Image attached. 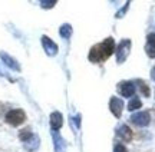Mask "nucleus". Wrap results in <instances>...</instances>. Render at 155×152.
Instances as JSON below:
<instances>
[{
  "mask_svg": "<svg viewBox=\"0 0 155 152\" xmlns=\"http://www.w3.org/2000/svg\"><path fill=\"white\" fill-rule=\"evenodd\" d=\"M114 52H115V40H114V37H106L99 45H95L91 47L88 57L91 62L101 63L106 60Z\"/></svg>",
  "mask_w": 155,
  "mask_h": 152,
  "instance_id": "obj_1",
  "label": "nucleus"
},
{
  "mask_svg": "<svg viewBox=\"0 0 155 152\" xmlns=\"http://www.w3.org/2000/svg\"><path fill=\"white\" fill-rule=\"evenodd\" d=\"M131 46H132V42H131V39H122L121 42H119V45L115 47L116 62L119 63V65H122V63L127 60V57L129 56Z\"/></svg>",
  "mask_w": 155,
  "mask_h": 152,
  "instance_id": "obj_2",
  "label": "nucleus"
},
{
  "mask_svg": "<svg viewBox=\"0 0 155 152\" xmlns=\"http://www.w3.org/2000/svg\"><path fill=\"white\" fill-rule=\"evenodd\" d=\"M6 122L12 126H19L26 121V113L23 112L22 109H13L6 113Z\"/></svg>",
  "mask_w": 155,
  "mask_h": 152,
  "instance_id": "obj_3",
  "label": "nucleus"
},
{
  "mask_svg": "<svg viewBox=\"0 0 155 152\" xmlns=\"http://www.w3.org/2000/svg\"><path fill=\"white\" fill-rule=\"evenodd\" d=\"M116 89H118V93L124 98H132L135 95V90H137V85H135V82H131V80H122L118 83Z\"/></svg>",
  "mask_w": 155,
  "mask_h": 152,
  "instance_id": "obj_4",
  "label": "nucleus"
},
{
  "mask_svg": "<svg viewBox=\"0 0 155 152\" xmlns=\"http://www.w3.org/2000/svg\"><path fill=\"white\" fill-rule=\"evenodd\" d=\"M42 46H43V50H45V53H46L48 56H56V55H58V52H59L58 45L50 39L49 36H46V34L42 36Z\"/></svg>",
  "mask_w": 155,
  "mask_h": 152,
  "instance_id": "obj_5",
  "label": "nucleus"
},
{
  "mask_svg": "<svg viewBox=\"0 0 155 152\" xmlns=\"http://www.w3.org/2000/svg\"><path fill=\"white\" fill-rule=\"evenodd\" d=\"M131 122L134 125H137V126H147V125H150L151 122V116L148 112H137V113H132V116H131Z\"/></svg>",
  "mask_w": 155,
  "mask_h": 152,
  "instance_id": "obj_6",
  "label": "nucleus"
},
{
  "mask_svg": "<svg viewBox=\"0 0 155 152\" xmlns=\"http://www.w3.org/2000/svg\"><path fill=\"white\" fill-rule=\"evenodd\" d=\"M124 106H125V105H124V101L119 99V98L112 96L111 99H109V111L114 113V116H116V118H121Z\"/></svg>",
  "mask_w": 155,
  "mask_h": 152,
  "instance_id": "obj_7",
  "label": "nucleus"
},
{
  "mask_svg": "<svg viewBox=\"0 0 155 152\" xmlns=\"http://www.w3.org/2000/svg\"><path fill=\"white\" fill-rule=\"evenodd\" d=\"M0 59L3 60V63H5L7 68L13 69V70H16V72H20V65H19V62H17L15 57H12L9 53L0 52Z\"/></svg>",
  "mask_w": 155,
  "mask_h": 152,
  "instance_id": "obj_8",
  "label": "nucleus"
},
{
  "mask_svg": "<svg viewBox=\"0 0 155 152\" xmlns=\"http://www.w3.org/2000/svg\"><path fill=\"white\" fill-rule=\"evenodd\" d=\"M52 138H53V145L56 152H66V142L59 135L58 131H52Z\"/></svg>",
  "mask_w": 155,
  "mask_h": 152,
  "instance_id": "obj_9",
  "label": "nucleus"
},
{
  "mask_svg": "<svg viewBox=\"0 0 155 152\" xmlns=\"http://www.w3.org/2000/svg\"><path fill=\"white\" fill-rule=\"evenodd\" d=\"M63 126V116L61 112H52L50 113V128L52 131H59Z\"/></svg>",
  "mask_w": 155,
  "mask_h": 152,
  "instance_id": "obj_10",
  "label": "nucleus"
},
{
  "mask_svg": "<svg viewBox=\"0 0 155 152\" xmlns=\"http://www.w3.org/2000/svg\"><path fill=\"white\" fill-rule=\"evenodd\" d=\"M116 134H118V136L121 138L122 141H125V142H129L132 139V131L129 129L128 125H121V126H118Z\"/></svg>",
  "mask_w": 155,
  "mask_h": 152,
  "instance_id": "obj_11",
  "label": "nucleus"
},
{
  "mask_svg": "<svg viewBox=\"0 0 155 152\" xmlns=\"http://www.w3.org/2000/svg\"><path fill=\"white\" fill-rule=\"evenodd\" d=\"M145 52L150 57H155V33H150L147 36V46H145Z\"/></svg>",
  "mask_w": 155,
  "mask_h": 152,
  "instance_id": "obj_12",
  "label": "nucleus"
},
{
  "mask_svg": "<svg viewBox=\"0 0 155 152\" xmlns=\"http://www.w3.org/2000/svg\"><path fill=\"white\" fill-rule=\"evenodd\" d=\"M39 147V136L33 135L29 138L28 141H25V148L28 149V151H35V149H38Z\"/></svg>",
  "mask_w": 155,
  "mask_h": 152,
  "instance_id": "obj_13",
  "label": "nucleus"
},
{
  "mask_svg": "<svg viewBox=\"0 0 155 152\" xmlns=\"http://www.w3.org/2000/svg\"><path fill=\"white\" fill-rule=\"evenodd\" d=\"M72 32H73V29L69 23H65V24H62L61 27H59V34H61L63 39H69L72 36Z\"/></svg>",
  "mask_w": 155,
  "mask_h": 152,
  "instance_id": "obj_14",
  "label": "nucleus"
},
{
  "mask_svg": "<svg viewBox=\"0 0 155 152\" xmlns=\"http://www.w3.org/2000/svg\"><path fill=\"white\" fill-rule=\"evenodd\" d=\"M142 106V102H141V99L139 98H132L131 101H129V103H128V109L131 111V112H134V111H137V109H139V108Z\"/></svg>",
  "mask_w": 155,
  "mask_h": 152,
  "instance_id": "obj_15",
  "label": "nucleus"
},
{
  "mask_svg": "<svg viewBox=\"0 0 155 152\" xmlns=\"http://www.w3.org/2000/svg\"><path fill=\"white\" fill-rule=\"evenodd\" d=\"M135 83H138L139 90H141V93H142L145 98H147V96H150V88H148V85L145 83L144 80H141V79H139V80H137Z\"/></svg>",
  "mask_w": 155,
  "mask_h": 152,
  "instance_id": "obj_16",
  "label": "nucleus"
},
{
  "mask_svg": "<svg viewBox=\"0 0 155 152\" xmlns=\"http://www.w3.org/2000/svg\"><path fill=\"white\" fill-rule=\"evenodd\" d=\"M56 5V0H42L40 2V7L42 9H52V7H55Z\"/></svg>",
  "mask_w": 155,
  "mask_h": 152,
  "instance_id": "obj_17",
  "label": "nucleus"
},
{
  "mask_svg": "<svg viewBox=\"0 0 155 152\" xmlns=\"http://www.w3.org/2000/svg\"><path fill=\"white\" fill-rule=\"evenodd\" d=\"M32 135H33V134H32V131H30V129H23L22 132L19 134V138H20V139L25 142V141H28V139H29V138H30Z\"/></svg>",
  "mask_w": 155,
  "mask_h": 152,
  "instance_id": "obj_18",
  "label": "nucleus"
},
{
  "mask_svg": "<svg viewBox=\"0 0 155 152\" xmlns=\"http://www.w3.org/2000/svg\"><path fill=\"white\" fill-rule=\"evenodd\" d=\"M129 5H131V3H129V2H127V3H125V6H124V9H121V10L118 11V13H116V19H121V17H124V15H125V11L128 10V7H129Z\"/></svg>",
  "mask_w": 155,
  "mask_h": 152,
  "instance_id": "obj_19",
  "label": "nucleus"
},
{
  "mask_svg": "<svg viewBox=\"0 0 155 152\" xmlns=\"http://www.w3.org/2000/svg\"><path fill=\"white\" fill-rule=\"evenodd\" d=\"M114 152H128V151L122 144H116L115 147H114Z\"/></svg>",
  "mask_w": 155,
  "mask_h": 152,
  "instance_id": "obj_20",
  "label": "nucleus"
},
{
  "mask_svg": "<svg viewBox=\"0 0 155 152\" xmlns=\"http://www.w3.org/2000/svg\"><path fill=\"white\" fill-rule=\"evenodd\" d=\"M76 126H78V128L81 126V115H78V116H76Z\"/></svg>",
  "mask_w": 155,
  "mask_h": 152,
  "instance_id": "obj_21",
  "label": "nucleus"
},
{
  "mask_svg": "<svg viewBox=\"0 0 155 152\" xmlns=\"http://www.w3.org/2000/svg\"><path fill=\"white\" fill-rule=\"evenodd\" d=\"M151 76H152V79H154V80H155V68L152 69V72H151Z\"/></svg>",
  "mask_w": 155,
  "mask_h": 152,
  "instance_id": "obj_22",
  "label": "nucleus"
}]
</instances>
